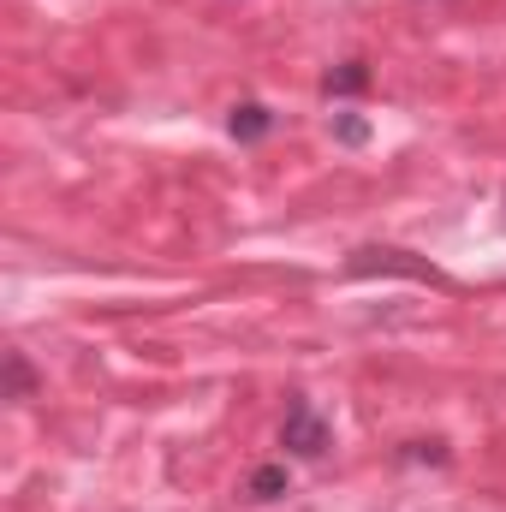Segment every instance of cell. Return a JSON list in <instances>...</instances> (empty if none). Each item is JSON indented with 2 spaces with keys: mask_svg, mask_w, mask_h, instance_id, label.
Wrapping results in <instances>:
<instances>
[{
  "mask_svg": "<svg viewBox=\"0 0 506 512\" xmlns=\"http://www.w3.org/2000/svg\"><path fill=\"white\" fill-rule=\"evenodd\" d=\"M280 441H286L298 459H322V453H328V423L316 417L310 399H292V405H286V429H280Z\"/></svg>",
  "mask_w": 506,
  "mask_h": 512,
  "instance_id": "cell-1",
  "label": "cell"
},
{
  "mask_svg": "<svg viewBox=\"0 0 506 512\" xmlns=\"http://www.w3.org/2000/svg\"><path fill=\"white\" fill-rule=\"evenodd\" d=\"M352 274H411V280H435V286H447V274H441V268L417 262L411 251H381V245H370V251L352 256Z\"/></svg>",
  "mask_w": 506,
  "mask_h": 512,
  "instance_id": "cell-2",
  "label": "cell"
},
{
  "mask_svg": "<svg viewBox=\"0 0 506 512\" xmlns=\"http://www.w3.org/2000/svg\"><path fill=\"white\" fill-rule=\"evenodd\" d=\"M227 131H233L239 143H256V137H268V131H274V114H268L262 102H239V108H233V120H227Z\"/></svg>",
  "mask_w": 506,
  "mask_h": 512,
  "instance_id": "cell-3",
  "label": "cell"
},
{
  "mask_svg": "<svg viewBox=\"0 0 506 512\" xmlns=\"http://www.w3.org/2000/svg\"><path fill=\"white\" fill-rule=\"evenodd\" d=\"M364 84H370V66H364V60H346L340 72H328V78H322V90H328V96H358Z\"/></svg>",
  "mask_w": 506,
  "mask_h": 512,
  "instance_id": "cell-4",
  "label": "cell"
},
{
  "mask_svg": "<svg viewBox=\"0 0 506 512\" xmlns=\"http://www.w3.org/2000/svg\"><path fill=\"white\" fill-rule=\"evenodd\" d=\"M30 387H36V376L24 364V352H6V399H30Z\"/></svg>",
  "mask_w": 506,
  "mask_h": 512,
  "instance_id": "cell-5",
  "label": "cell"
},
{
  "mask_svg": "<svg viewBox=\"0 0 506 512\" xmlns=\"http://www.w3.org/2000/svg\"><path fill=\"white\" fill-rule=\"evenodd\" d=\"M280 489H286V465H262V471L251 477V495H256V501H274Z\"/></svg>",
  "mask_w": 506,
  "mask_h": 512,
  "instance_id": "cell-6",
  "label": "cell"
},
{
  "mask_svg": "<svg viewBox=\"0 0 506 512\" xmlns=\"http://www.w3.org/2000/svg\"><path fill=\"white\" fill-rule=\"evenodd\" d=\"M340 143H364V137H370V126H364V120H358V114H340Z\"/></svg>",
  "mask_w": 506,
  "mask_h": 512,
  "instance_id": "cell-7",
  "label": "cell"
}]
</instances>
